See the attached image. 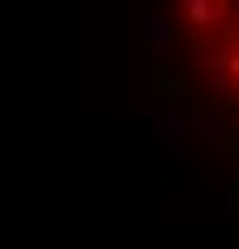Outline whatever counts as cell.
Segmentation results:
<instances>
[{
    "instance_id": "obj_1",
    "label": "cell",
    "mask_w": 239,
    "mask_h": 249,
    "mask_svg": "<svg viewBox=\"0 0 239 249\" xmlns=\"http://www.w3.org/2000/svg\"><path fill=\"white\" fill-rule=\"evenodd\" d=\"M163 34L187 82L239 120V0H163Z\"/></svg>"
}]
</instances>
